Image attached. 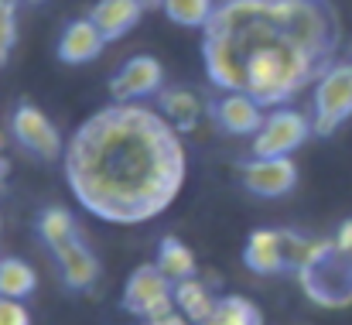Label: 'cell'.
I'll use <instances>...</instances> for the list:
<instances>
[{
  "mask_svg": "<svg viewBox=\"0 0 352 325\" xmlns=\"http://www.w3.org/2000/svg\"><path fill=\"white\" fill-rule=\"evenodd\" d=\"M144 14H147V7H144L140 0H96L86 17L100 28V34H103L107 45H110V41H123V38L140 24Z\"/></svg>",
  "mask_w": 352,
  "mask_h": 325,
  "instance_id": "5bb4252c",
  "label": "cell"
},
{
  "mask_svg": "<svg viewBox=\"0 0 352 325\" xmlns=\"http://www.w3.org/2000/svg\"><path fill=\"white\" fill-rule=\"evenodd\" d=\"M0 325H31V312L24 302L0 298Z\"/></svg>",
  "mask_w": 352,
  "mask_h": 325,
  "instance_id": "603a6c76",
  "label": "cell"
},
{
  "mask_svg": "<svg viewBox=\"0 0 352 325\" xmlns=\"http://www.w3.org/2000/svg\"><path fill=\"white\" fill-rule=\"evenodd\" d=\"M294 277L311 305L329 312L352 308V250H339L332 236L311 240V250Z\"/></svg>",
  "mask_w": 352,
  "mask_h": 325,
  "instance_id": "3957f363",
  "label": "cell"
},
{
  "mask_svg": "<svg viewBox=\"0 0 352 325\" xmlns=\"http://www.w3.org/2000/svg\"><path fill=\"white\" fill-rule=\"evenodd\" d=\"M336 0H219L202 31V69L219 93L291 107L339 62Z\"/></svg>",
  "mask_w": 352,
  "mask_h": 325,
  "instance_id": "6da1fadb",
  "label": "cell"
},
{
  "mask_svg": "<svg viewBox=\"0 0 352 325\" xmlns=\"http://www.w3.org/2000/svg\"><path fill=\"white\" fill-rule=\"evenodd\" d=\"M62 171L89 216L140 226L175 206L188 178V154L161 109L107 103L69 134Z\"/></svg>",
  "mask_w": 352,
  "mask_h": 325,
  "instance_id": "7a4b0ae2",
  "label": "cell"
},
{
  "mask_svg": "<svg viewBox=\"0 0 352 325\" xmlns=\"http://www.w3.org/2000/svg\"><path fill=\"white\" fill-rule=\"evenodd\" d=\"M10 137L28 151L34 154L38 161L52 165V161H62L65 158V140H62V130L55 127V120L31 100H17L10 109Z\"/></svg>",
  "mask_w": 352,
  "mask_h": 325,
  "instance_id": "ba28073f",
  "label": "cell"
},
{
  "mask_svg": "<svg viewBox=\"0 0 352 325\" xmlns=\"http://www.w3.org/2000/svg\"><path fill=\"white\" fill-rule=\"evenodd\" d=\"M120 305L126 315L140 319V322H151V319H161L168 312H175V284L157 271V264H140L130 271V277L123 281V295H120Z\"/></svg>",
  "mask_w": 352,
  "mask_h": 325,
  "instance_id": "52a82bcc",
  "label": "cell"
},
{
  "mask_svg": "<svg viewBox=\"0 0 352 325\" xmlns=\"http://www.w3.org/2000/svg\"><path fill=\"white\" fill-rule=\"evenodd\" d=\"M17 3H31L34 7V3H45V0H17Z\"/></svg>",
  "mask_w": 352,
  "mask_h": 325,
  "instance_id": "f1b7e54d",
  "label": "cell"
},
{
  "mask_svg": "<svg viewBox=\"0 0 352 325\" xmlns=\"http://www.w3.org/2000/svg\"><path fill=\"white\" fill-rule=\"evenodd\" d=\"M164 83H168L164 62L157 55L137 52L110 76L107 93H110V103H147L164 93Z\"/></svg>",
  "mask_w": 352,
  "mask_h": 325,
  "instance_id": "9c48e42d",
  "label": "cell"
},
{
  "mask_svg": "<svg viewBox=\"0 0 352 325\" xmlns=\"http://www.w3.org/2000/svg\"><path fill=\"white\" fill-rule=\"evenodd\" d=\"M308 137H315V123L311 113H301L298 107H277L267 109V120L260 127V134L253 137V158H294V151H301L308 144Z\"/></svg>",
  "mask_w": 352,
  "mask_h": 325,
  "instance_id": "8992f818",
  "label": "cell"
},
{
  "mask_svg": "<svg viewBox=\"0 0 352 325\" xmlns=\"http://www.w3.org/2000/svg\"><path fill=\"white\" fill-rule=\"evenodd\" d=\"M308 250H311V240L305 233L260 226V229L246 233L239 260L256 277H277V274H298V267L305 264Z\"/></svg>",
  "mask_w": 352,
  "mask_h": 325,
  "instance_id": "277c9868",
  "label": "cell"
},
{
  "mask_svg": "<svg viewBox=\"0 0 352 325\" xmlns=\"http://www.w3.org/2000/svg\"><path fill=\"white\" fill-rule=\"evenodd\" d=\"M206 113H209V120L216 123L219 134H226V137H250V140L260 134V127L267 120V109L260 107L256 100L243 96V93H219L206 107Z\"/></svg>",
  "mask_w": 352,
  "mask_h": 325,
  "instance_id": "8fae6325",
  "label": "cell"
},
{
  "mask_svg": "<svg viewBox=\"0 0 352 325\" xmlns=\"http://www.w3.org/2000/svg\"><path fill=\"white\" fill-rule=\"evenodd\" d=\"M144 325H192L182 312H168V315H161V319H151V322H144Z\"/></svg>",
  "mask_w": 352,
  "mask_h": 325,
  "instance_id": "d4e9b609",
  "label": "cell"
},
{
  "mask_svg": "<svg viewBox=\"0 0 352 325\" xmlns=\"http://www.w3.org/2000/svg\"><path fill=\"white\" fill-rule=\"evenodd\" d=\"M219 0H164L161 14L185 31H206V24L212 21Z\"/></svg>",
  "mask_w": 352,
  "mask_h": 325,
  "instance_id": "ffe728a7",
  "label": "cell"
},
{
  "mask_svg": "<svg viewBox=\"0 0 352 325\" xmlns=\"http://www.w3.org/2000/svg\"><path fill=\"white\" fill-rule=\"evenodd\" d=\"M55 267H58V277L69 291H93L103 277V264L96 257V250L89 247L86 233L69 240L65 247H58L55 253Z\"/></svg>",
  "mask_w": 352,
  "mask_h": 325,
  "instance_id": "7c38bea8",
  "label": "cell"
},
{
  "mask_svg": "<svg viewBox=\"0 0 352 325\" xmlns=\"http://www.w3.org/2000/svg\"><path fill=\"white\" fill-rule=\"evenodd\" d=\"M243 192H250L253 199H287L298 182H301V168L294 158H246L236 168Z\"/></svg>",
  "mask_w": 352,
  "mask_h": 325,
  "instance_id": "30bf717a",
  "label": "cell"
},
{
  "mask_svg": "<svg viewBox=\"0 0 352 325\" xmlns=\"http://www.w3.org/2000/svg\"><path fill=\"white\" fill-rule=\"evenodd\" d=\"M17 41H21V3L0 0V69L10 62Z\"/></svg>",
  "mask_w": 352,
  "mask_h": 325,
  "instance_id": "7402d4cb",
  "label": "cell"
},
{
  "mask_svg": "<svg viewBox=\"0 0 352 325\" xmlns=\"http://www.w3.org/2000/svg\"><path fill=\"white\" fill-rule=\"evenodd\" d=\"M352 120V55L339 59L311 90V123L315 137H332Z\"/></svg>",
  "mask_w": 352,
  "mask_h": 325,
  "instance_id": "5b68a950",
  "label": "cell"
},
{
  "mask_svg": "<svg viewBox=\"0 0 352 325\" xmlns=\"http://www.w3.org/2000/svg\"><path fill=\"white\" fill-rule=\"evenodd\" d=\"M157 109L164 113V120L178 130V134H188V130H195L199 127V120H202V100L188 90V86H164V93L157 96Z\"/></svg>",
  "mask_w": 352,
  "mask_h": 325,
  "instance_id": "9a60e30c",
  "label": "cell"
},
{
  "mask_svg": "<svg viewBox=\"0 0 352 325\" xmlns=\"http://www.w3.org/2000/svg\"><path fill=\"white\" fill-rule=\"evenodd\" d=\"M332 240H336L339 250H352V219H342V222H339V229H336Z\"/></svg>",
  "mask_w": 352,
  "mask_h": 325,
  "instance_id": "cb8c5ba5",
  "label": "cell"
},
{
  "mask_svg": "<svg viewBox=\"0 0 352 325\" xmlns=\"http://www.w3.org/2000/svg\"><path fill=\"white\" fill-rule=\"evenodd\" d=\"M3 144H7V130L0 127V151H3Z\"/></svg>",
  "mask_w": 352,
  "mask_h": 325,
  "instance_id": "83f0119b",
  "label": "cell"
},
{
  "mask_svg": "<svg viewBox=\"0 0 352 325\" xmlns=\"http://www.w3.org/2000/svg\"><path fill=\"white\" fill-rule=\"evenodd\" d=\"M154 264L157 271L171 281V284H182L188 277H199V257L192 253V247L178 236H161L157 243V253H154Z\"/></svg>",
  "mask_w": 352,
  "mask_h": 325,
  "instance_id": "2e32d148",
  "label": "cell"
},
{
  "mask_svg": "<svg viewBox=\"0 0 352 325\" xmlns=\"http://www.w3.org/2000/svg\"><path fill=\"white\" fill-rule=\"evenodd\" d=\"M140 3H144L147 10H161V7H164V0H140Z\"/></svg>",
  "mask_w": 352,
  "mask_h": 325,
  "instance_id": "4316f807",
  "label": "cell"
},
{
  "mask_svg": "<svg viewBox=\"0 0 352 325\" xmlns=\"http://www.w3.org/2000/svg\"><path fill=\"white\" fill-rule=\"evenodd\" d=\"M38 291V274L24 257H0V298L28 302Z\"/></svg>",
  "mask_w": 352,
  "mask_h": 325,
  "instance_id": "d6986e66",
  "label": "cell"
},
{
  "mask_svg": "<svg viewBox=\"0 0 352 325\" xmlns=\"http://www.w3.org/2000/svg\"><path fill=\"white\" fill-rule=\"evenodd\" d=\"M7 175H10V165H7V158L0 154V192H3V182H7Z\"/></svg>",
  "mask_w": 352,
  "mask_h": 325,
  "instance_id": "484cf974",
  "label": "cell"
},
{
  "mask_svg": "<svg viewBox=\"0 0 352 325\" xmlns=\"http://www.w3.org/2000/svg\"><path fill=\"white\" fill-rule=\"evenodd\" d=\"M216 295L202 277H188L182 284H175V312H182L192 325H206L209 315L216 312Z\"/></svg>",
  "mask_w": 352,
  "mask_h": 325,
  "instance_id": "ac0fdd59",
  "label": "cell"
},
{
  "mask_svg": "<svg viewBox=\"0 0 352 325\" xmlns=\"http://www.w3.org/2000/svg\"><path fill=\"white\" fill-rule=\"evenodd\" d=\"M107 48V38L100 34V28L89 21V17H72L62 34H58V45H55V59L62 65H89L103 55Z\"/></svg>",
  "mask_w": 352,
  "mask_h": 325,
  "instance_id": "4fadbf2b",
  "label": "cell"
},
{
  "mask_svg": "<svg viewBox=\"0 0 352 325\" xmlns=\"http://www.w3.org/2000/svg\"><path fill=\"white\" fill-rule=\"evenodd\" d=\"M206 325H263V312L243 295H223Z\"/></svg>",
  "mask_w": 352,
  "mask_h": 325,
  "instance_id": "44dd1931",
  "label": "cell"
},
{
  "mask_svg": "<svg viewBox=\"0 0 352 325\" xmlns=\"http://www.w3.org/2000/svg\"><path fill=\"white\" fill-rule=\"evenodd\" d=\"M34 233H38V240L48 247V253H55L58 247H65L69 240H76V236H82V226H79V219L72 209H65V206H45L38 219H34Z\"/></svg>",
  "mask_w": 352,
  "mask_h": 325,
  "instance_id": "e0dca14e",
  "label": "cell"
}]
</instances>
